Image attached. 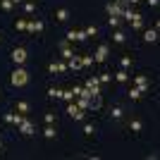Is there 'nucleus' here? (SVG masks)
Returning a JSON list of instances; mask_svg holds the SVG:
<instances>
[{"label": "nucleus", "mask_w": 160, "mask_h": 160, "mask_svg": "<svg viewBox=\"0 0 160 160\" xmlns=\"http://www.w3.org/2000/svg\"><path fill=\"white\" fill-rule=\"evenodd\" d=\"M129 24H132L136 31H141V29H143V19H141V14H139V12H134V14H132V19H129Z\"/></svg>", "instance_id": "obj_13"}, {"label": "nucleus", "mask_w": 160, "mask_h": 160, "mask_svg": "<svg viewBox=\"0 0 160 160\" xmlns=\"http://www.w3.org/2000/svg\"><path fill=\"white\" fill-rule=\"evenodd\" d=\"M141 96H143V93H141L139 88H136V86H132V91H129V98H132V100H139Z\"/></svg>", "instance_id": "obj_25"}, {"label": "nucleus", "mask_w": 160, "mask_h": 160, "mask_svg": "<svg viewBox=\"0 0 160 160\" xmlns=\"http://www.w3.org/2000/svg\"><path fill=\"white\" fill-rule=\"evenodd\" d=\"M27 58H29L27 48H14V50H12V62H14V65H24Z\"/></svg>", "instance_id": "obj_6"}, {"label": "nucleus", "mask_w": 160, "mask_h": 160, "mask_svg": "<svg viewBox=\"0 0 160 160\" xmlns=\"http://www.w3.org/2000/svg\"><path fill=\"white\" fill-rule=\"evenodd\" d=\"M158 2H160V0H148V5H151V7H155Z\"/></svg>", "instance_id": "obj_38"}, {"label": "nucleus", "mask_w": 160, "mask_h": 160, "mask_svg": "<svg viewBox=\"0 0 160 160\" xmlns=\"http://www.w3.org/2000/svg\"><path fill=\"white\" fill-rule=\"evenodd\" d=\"M108 55H110V46H108V43H100L98 50H96V55H93V62H105Z\"/></svg>", "instance_id": "obj_5"}, {"label": "nucleus", "mask_w": 160, "mask_h": 160, "mask_svg": "<svg viewBox=\"0 0 160 160\" xmlns=\"http://www.w3.org/2000/svg\"><path fill=\"white\" fill-rule=\"evenodd\" d=\"M120 22H122V17H110L108 24H110V29H117V27H120Z\"/></svg>", "instance_id": "obj_28"}, {"label": "nucleus", "mask_w": 160, "mask_h": 160, "mask_svg": "<svg viewBox=\"0 0 160 160\" xmlns=\"http://www.w3.org/2000/svg\"><path fill=\"white\" fill-rule=\"evenodd\" d=\"M60 53H62V60H69V58L74 55V50L67 46V43H60Z\"/></svg>", "instance_id": "obj_16"}, {"label": "nucleus", "mask_w": 160, "mask_h": 160, "mask_svg": "<svg viewBox=\"0 0 160 160\" xmlns=\"http://www.w3.org/2000/svg\"><path fill=\"white\" fill-rule=\"evenodd\" d=\"M48 72H50V74H65L67 65H65V62H50V65H48Z\"/></svg>", "instance_id": "obj_9"}, {"label": "nucleus", "mask_w": 160, "mask_h": 160, "mask_svg": "<svg viewBox=\"0 0 160 160\" xmlns=\"http://www.w3.org/2000/svg\"><path fill=\"white\" fill-rule=\"evenodd\" d=\"M86 88L93 96H100V81H98V77H88V79H86Z\"/></svg>", "instance_id": "obj_8"}, {"label": "nucleus", "mask_w": 160, "mask_h": 160, "mask_svg": "<svg viewBox=\"0 0 160 160\" xmlns=\"http://www.w3.org/2000/svg\"><path fill=\"white\" fill-rule=\"evenodd\" d=\"M55 17H58V22H67L69 19V10H67V7H60V10L55 12Z\"/></svg>", "instance_id": "obj_17"}, {"label": "nucleus", "mask_w": 160, "mask_h": 160, "mask_svg": "<svg viewBox=\"0 0 160 160\" xmlns=\"http://www.w3.org/2000/svg\"><path fill=\"white\" fill-rule=\"evenodd\" d=\"M17 112H22V115L29 112V103L27 100H19V103H17Z\"/></svg>", "instance_id": "obj_24"}, {"label": "nucleus", "mask_w": 160, "mask_h": 160, "mask_svg": "<svg viewBox=\"0 0 160 160\" xmlns=\"http://www.w3.org/2000/svg\"><path fill=\"white\" fill-rule=\"evenodd\" d=\"M12 2H14V5H19V2H24V0H12Z\"/></svg>", "instance_id": "obj_39"}, {"label": "nucleus", "mask_w": 160, "mask_h": 160, "mask_svg": "<svg viewBox=\"0 0 160 160\" xmlns=\"http://www.w3.org/2000/svg\"><path fill=\"white\" fill-rule=\"evenodd\" d=\"M120 65H122V69H129V67H132V58H129V55H124V58L120 60Z\"/></svg>", "instance_id": "obj_30"}, {"label": "nucleus", "mask_w": 160, "mask_h": 160, "mask_svg": "<svg viewBox=\"0 0 160 160\" xmlns=\"http://www.w3.org/2000/svg\"><path fill=\"white\" fill-rule=\"evenodd\" d=\"M0 151H2V143H0Z\"/></svg>", "instance_id": "obj_40"}, {"label": "nucleus", "mask_w": 160, "mask_h": 160, "mask_svg": "<svg viewBox=\"0 0 160 160\" xmlns=\"http://www.w3.org/2000/svg\"><path fill=\"white\" fill-rule=\"evenodd\" d=\"M17 129H19L24 136H31V134H36V124H33L31 120H27V117H24V120L17 124Z\"/></svg>", "instance_id": "obj_4"}, {"label": "nucleus", "mask_w": 160, "mask_h": 160, "mask_svg": "<svg viewBox=\"0 0 160 160\" xmlns=\"http://www.w3.org/2000/svg\"><path fill=\"white\" fill-rule=\"evenodd\" d=\"M0 7H2L5 12H10V10L14 7V2H12V0H0Z\"/></svg>", "instance_id": "obj_26"}, {"label": "nucleus", "mask_w": 160, "mask_h": 160, "mask_svg": "<svg viewBox=\"0 0 160 160\" xmlns=\"http://www.w3.org/2000/svg\"><path fill=\"white\" fill-rule=\"evenodd\" d=\"M100 105H103L100 96H91V98H88V110H91V112H96V110H98Z\"/></svg>", "instance_id": "obj_14"}, {"label": "nucleus", "mask_w": 160, "mask_h": 160, "mask_svg": "<svg viewBox=\"0 0 160 160\" xmlns=\"http://www.w3.org/2000/svg\"><path fill=\"white\" fill-rule=\"evenodd\" d=\"M55 134H58V132H55L53 124H48V127L43 129V136H46V139H55Z\"/></svg>", "instance_id": "obj_20"}, {"label": "nucleus", "mask_w": 160, "mask_h": 160, "mask_svg": "<svg viewBox=\"0 0 160 160\" xmlns=\"http://www.w3.org/2000/svg\"><path fill=\"white\" fill-rule=\"evenodd\" d=\"M27 31H29V33H41V31H43V22H41V19L27 22Z\"/></svg>", "instance_id": "obj_10"}, {"label": "nucleus", "mask_w": 160, "mask_h": 160, "mask_svg": "<svg viewBox=\"0 0 160 160\" xmlns=\"http://www.w3.org/2000/svg\"><path fill=\"white\" fill-rule=\"evenodd\" d=\"M43 120H46V124H55V115H53V112H46V117H43Z\"/></svg>", "instance_id": "obj_34"}, {"label": "nucleus", "mask_w": 160, "mask_h": 160, "mask_svg": "<svg viewBox=\"0 0 160 160\" xmlns=\"http://www.w3.org/2000/svg\"><path fill=\"white\" fill-rule=\"evenodd\" d=\"M79 67H81V58H79V55H77V53H74L72 58L67 60V69H74V72H77Z\"/></svg>", "instance_id": "obj_12"}, {"label": "nucleus", "mask_w": 160, "mask_h": 160, "mask_svg": "<svg viewBox=\"0 0 160 160\" xmlns=\"http://www.w3.org/2000/svg\"><path fill=\"white\" fill-rule=\"evenodd\" d=\"M84 33H86V36H96V33H98V27H93V24H91V27L84 29Z\"/></svg>", "instance_id": "obj_32"}, {"label": "nucleus", "mask_w": 160, "mask_h": 160, "mask_svg": "<svg viewBox=\"0 0 160 160\" xmlns=\"http://www.w3.org/2000/svg\"><path fill=\"white\" fill-rule=\"evenodd\" d=\"M129 129H132V132L136 134V132H141V129H143V124H141L139 120H132V122H129Z\"/></svg>", "instance_id": "obj_23"}, {"label": "nucleus", "mask_w": 160, "mask_h": 160, "mask_svg": "<svg viewBox=\"0 0 160 160\" xmlns=\"http://www.w3.org/2000/svg\"><path fill=\"white\" fill-rule=\"evenodd\" d=\"M67 112H69V117H72V120H77V122H81L84 117H86V110H81V108L74 103V100L67 105Z\"/></svg>", "instance_id": "obj_3"}, {"label": "nucleus", "mask_w": 160, "mask_h": 160, "mask_svg": "<svg viewBox=\"0 0 160 160\" xmlns=\"http://www.w3.org/2000/svg\"><path fill=\"white\" fill-rule=\"evenodd\" d=\"M143 41H148V43H155V41H158V29H146V33H143Z\"/></svg>", "instance_id": "obj_15"}, {"label": "nucleus", "mask_w": 160, "mask_h": 160, "mask_svg": "<svg viewBox=\"0 0 160 160\" xmlns=\"http://www.w3.org/2000/svg\"><path fill=\"white\" fill-rule=\"evenodd\" d=\"M10 81H12V86H17V88H22V86H27L29 84V72L24 69V67H17L12 72V77H10Z\"/></svg>", "instance_id": "obj_1"}, {"label": "nucleus", "mask_w": 160, "mask_h": 160, "mask_svg": "<svg viewBox=\"0 0 160 160\" xmlns=\"http://www.w3.org/2000/svg\"><path fill=\"white\" fill-rule=\"evenodd\" d=\"M98 81H100V84H110V81H112V77H110V74H100V77H98Z\"/></svg>", "instance_id": "obj_33"}, {"label": "nucleus", "mask_w": 160, "mask_h": 160, "mask_svg": "<svg viewBox=\"0 0 160 160\" xmlns=\"http://www.w3.org/2000/svg\"><path fill=\"white\" fill-rule=\"evenodd\" d=\"M134 86L139 88L141 93H148V91H151V81H148L146 74H136V77H134Z\"/></svg>", "instance_id": "obj_2"}, {"label": "nucleus", "mask_w": 160, "mask_h": 160, "mask_svg": "<svg viewBox=\"0 0 160 160\" xmlns=\"http://www.w3.org/2000/svg\"><path fill=\"white\" fill-rule=\"evenodd\" d=\"M93 65V58H91V55H84V58H81V67H91Z\"/></svg>", "instance_id": "obj_31"}, {"label": "nucleus", "mask_w": 160, "mask_h": 160, "mask_svg": "<svg viewBox=\"0 0 160 160\" xmlns=\"http://www.w3.org/2000/svg\"><path fill=\"white\" fill-rule=\"evenodd\" d=\"M93 132H96V129H93V124H86V127H84V134H88V136H91Z\"/></svg>", "instance_id": "obj_36"}, {"label": "nucleus", "mask_w": 160, "mask_h": 160, "mask_svg": "<svg viewBox=\"0 0 160 160\" xmlns=\"http://www.w3.org/2000/svg\"><path fill=\"white\" fill-rule=\"evenodd\" d=\"M74 98H77V96L72 93V88H69V91H62V100H67V103H72Z\"/></svg>", "instance_id": "obj_29"}, {"label": "nucleus", "mask_w": 160, "mask_h": 160, "mask_svg": "<svg viewBox=\"0 0 160 160\" xmlns=\"http://www.w3.org/2000/svg\"><path fill=\"white\" fill-rule=\"evenodd\" d=\"M112 41H115V43H124V41H127V33H124V31H120V29H117V31L112 33Z\"/></svg>", "instance_id": "obj_19"}, {"label": "nucleus", "mask_w": 160, "mask_h": 160, "mask_svg": "<svg viewBox=\"0 0 160 160\" xmlns=\"http://www.w3.org/2000/svg\"><path fill=\"white\" fill-rule=\"evenodd\" d=\"M48 96H50V98H62V88L50 86V88H48Z\"/></svg>", "instance_id": "obj_21"}, {"label": "nucleus", "mask_w": 160, "mask_h": 160, "mask_svg": "<svg viewBox=\"0 0 160 160\" xmlns=\"http://www.w3.org/2000/svg\"><path fill=\"white\" fill-rule=\"evenodd\" d=\"M12 120H14V115H12V112H5V122H10V124H12Z\"/></svg>", "instance_id": "obj_37"}, {"label": "nucleus", "mask_w": 160, "mask_h": 160, "mask_svg": "<svg viewBox=\"0 0 160 160\" xmlns=\"http://www.w3.org/2000/svg\"><path fill=\"white\" fill-rule=\"evenodd\" d=\"M122 10H124V5L117 2V0L108 2V14H110V17H122Z\"/></svg>", "instance_id": "obj_7"}, {"label": "nucleus", "mask_w": 160, "mask_h": 160, "mask_svg": "<svg viewBox=\"0 0 160 160\" xmlns=\"http://www.w3.org/2000/svg\"><path fill=\"white\" fill-rule=\"evenodd\" d=\"M115 79L120 81V84H127V81H129V72H127V69H120V72L115 74Z\"/></svg>", "instance_id": "obj_18"}, {"label": "nucleus", "mask_w": 160, "mask_h": 160, "mask_svg": "<svg viewBox=\"0 0 160 160\" xmlns=\"http://www.w3.org/2000/svg\"><path fill=\"white\" fill-rule=\"evenodd\" d=\"M14 29L17 31H27V19H17L14 22Z\"/></svg>", "instance_id": "obj_27"}, {"label": "nucleus", "mask_w": 160, "mask_h": 160, "mask_svg": "<svg viewBox=\"0 0 160 160\" xmlns=\"http://www.w3.org/2000/svg\"><path fill=\"white\" fill-rule=\"evenodd\" d=\"M24 12H27V14H33V12H36V2L27 0V2H24Z\"/></svg>", "instance_id": "obj_22"}, {"label": "nucleus", "mask_w": 160, "mask_h": 160, "mask_svg": "<svg viewBox=\"0 0 160 160\" xmlns=\"http://www.w3.org/2000/svg\"><path fill=\"white\" fill-rule=\"evenodd\" d=\"M110 112H112V117H115V120H120V117H122V108H112Z\"/></svg>", "instance_id": "obj_35"}, {"label": "nucleus", "mask_w": 160, "mask_h": 160, "mask_svg": "<svg viewBox=\"0 0 160 160\" xmlns=\"http://www.w3.org/2000/svg\"><path fill=\"white\" fill-rule=\"evenodd\" d=\"M84 38H86V33L79 31V29H69L67 31V41H84Z\"/></svg>", "instance_id": "obj_11"}]
</instances>
